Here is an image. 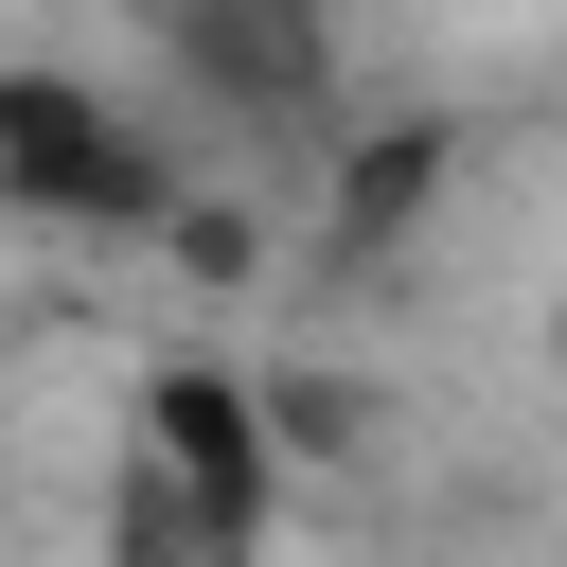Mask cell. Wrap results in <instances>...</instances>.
I'll return each mask as SVG.
<instances>
[{
  "instance_id": "obj_1",
  "label": "cell",
  "mask_w": 567,
  "mask_h": 567,
  "mask_svg": "<svg viewBox=\"0 0 567 567\" xmlns=\"http://www.w3.org/2000/svg\"><path fill=\"white\" fill-rule=\"evenodd\" d=\"M124 461L230 549V567H266V532H284V408L248 390V372H213V354H159L142 372V408H124Z\"/></svg>"
},
{
  "instance_id": "obj_2",
  "label": "cell",
  "mask_w": 567,
  "mask_h": 567,
  "mask_svg": "<svg viewBox=\"0 0 567 567\" xmlns=\"http://www.w3.org/2000/svg\"><path fill=\"white\" fill-rule=\"evenodd\" d=\"M0 195L53 213V230H159L177 213V159L106 89H71V71H0Z\"/></svg>"
},
{
  "instance_id": "obj_3",
  "label": "cell",
  "mask_w": 567,
  "mask_h": 567,
  "mask_svg": "<svg viewBox=\"0 0 567 567\" xmlns=\"http://www.w3.org/2000/svg\"><path fill=\"white\" fill-rule=\"evenodd\" d=\"M159 53L248 142H319L337 124V0H159Z\"/></svg>"
},
{
  "instance_id": "obj_4",
  "label": "cell",
  "mask_w": 567,
  "mask_h": 567,
  "mask_svg": "<svg viewBox=\"0 0 567 567\" xmlns=\"http://www.w3.org/2000/svg\"><path fill=\"white\" fill-rule=\"evenodd\" d=\"M425 195H443V124H354V159H337V248H390Z\"/></svg>"
},
{
  "instance_id": "obj_5",
  "label": "cell",
  "mask_w": 567,
  "mask_h": 567,
  "mask_svg": "<svg viewBox=\"0 0 567 567\" xmlns=\"http://www.w3.org/2000/svg\"><path fill=\"white\" fill-rule=\"evenodd\" d=\"M106 567H230V549H213V532H195L142 461H106Z\"/></svg>"
}]
</instances>
